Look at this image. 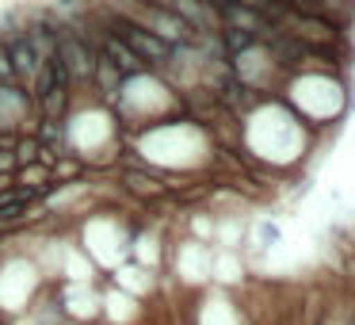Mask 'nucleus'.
<instances>
[{
  "label": "nucleus",
  "mask_w": 355,
  "mask_h": 325,
  "mask_svg": "<svg viewBox=\"0 0 355 325\" xmlns=\"http://www.w3.org/2000/svg\"><path fill=\"white\" fill-rule=\"evenodd\" d=\"M115 35H119V39H123L146 65H157V62H164V58H168V42L157 39L153 31H146L138 19H115Z\"/></svg>",
  "instance_id": "1"
},
{
  "label": "nucleus",
  "mask_w": 355,
  "mask_h": 325,
  "mask_svg": "<svg viewBox=\"0 0 355 325\" xmlns=\"http://www.w3.org/2000/svg\"><path fill=\"white\" fill-rule=\"evenodd\" d=\"M100 54L107 58L111 65H115L119 73H138V69H146V62H141L138 54H134L130 47H126L119 35H103V47H100Z\"/></svg>",
  "instance_id": "2"
},
{
  "label": "nucleus",
  "mask_w": 355,
  "mask_h": 325,
  "mask_svg": "<svg viewBox=\"0 0 355 325\" xmlns=\"http://www.w3.org/2000/svg\"><path fill=\"white\" fill-rule=\"evenodd\" d=\"M8 58H12V73H16V77H39V58H35V47L27 39L12 42Z\"/></svg>",
  "instance_id": "3"
},
{
  "label": "nucleus",
  "mask_w": 355,
  "mask_h": 325,
  "mask_svg": "<svg viewBox=\"0 0 355 325\" xmlns=\"http://www.w3.org/2000/svg\"><path fill=\"white\" fill-rule=\"evenodd\" d=\"M39 153H42L39 138H27V142H19V146H16V165H31Z\"/></svg>",
  "instance_id": "4"
},
{
  "label": "nucleus",
  "mask_w": 355,
  "mask_h": 325,
  "mask_svg": "<svg viewBox=\"0 0 355 325\" xmlns=\"http://www.w3.org/2000/svg\"><path fill=\"white\" fill-rule=\"evenodd\" d=\"M0 81H16V73H12V58H8L4 47H0Z\"/></svg>",
  "instance_id": "5"
},
{
  "label": "nucleus",
  "mask_w": 355,
  "mask_h": 325,
  "mask_svg": "<svg viewBox=\"0 0 355 325\" xmlns=\"http://www.w3.org/2000/svg\"><path fill=\"white\" fill-rule=\"evenodd\" d=\"M65 4H73V0H65Z\"/></svg>",
  "instance_id": "6"
}]
</instances>
